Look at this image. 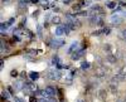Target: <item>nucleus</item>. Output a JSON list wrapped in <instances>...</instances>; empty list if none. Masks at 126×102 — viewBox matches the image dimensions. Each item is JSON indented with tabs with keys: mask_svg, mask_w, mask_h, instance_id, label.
Listing matches in <instances>:
<instances>
[{
	"mask_svg": "<svg viewBox=\"0 0 126 102\" xmlns=\"http://www.w3.org/2000/svg\"><path fill=\"white\" fill-rule=\"evenodd\" d=\"M44 91H46L47 95H48V98H49V97H54V95H56V89H54L53 87H50V86H48Z\"/></svg>",
	"mask_w": 126,
	"mask_h": 102,
	"instance_id": "obj_7",
	"label": "nucleus"
},
{
	"mask_svg": "<svg viewBox=\"0 0 126 102\" xmlns=\"http://www.w3.org/2000/svg\"><path fill=\"white\" fill-rule=\"evenodd\" d=\"M110 88H111V91H112V93H116V92H117V88L115 87V85H113V83H111Z\"/></svg>",
	"mask_w": 126,
	"mask_h": 102,
	"instance_id": "obj_18",
	"label": "nucleus"
},
{
	"mask_svg": "<svg viewBox=\"0 0 126 102\" xmlns=\"http://www.w3.org/2000/svg\"><path fill=\"white\" fill-rule=\"evenodd\" d=\"M96 76L97 77H105V76H106V72H105L102 68H100V69L96 71Z\"/></svg>",
	"mask_w": 126,
	"mask_h": 102,
	"instance_id": "obj_10",
	"label": "nucleus"
},
{
	"mask_svg": "<svg viewBox=\"0 0 126 102\" xmlns=\"http://www.w3.org/2000/svg\"><path fill=\"white\" fill-rule=\"evenodd\" d=\"M110 22H111L112 25H120V24L122 23V15H121V13H115V14H112L111 18H110Z\"/></svg>",
	"mask_w": 126,
	"mask_h": 102,
	"instance_id": "obj_1",
	"label": "nucleus"
},
{
	"mask_svg": "<svg viewBox=\"0 0 126 102\" xmlns=\"http://www.w3.org/2000/svg\"><path fill=\"white\" fill-rule=\"evenodd\" d=\"M48 44L53 49H58L62 45H64V40H63V39H50L49 42H48Z\"/></svg>",
	"mask_w": 126,
	"mask_h": 102,
	"instance_id": "obj_3",
	"label": "nucleus"
},
{
	"mask_svg": "<svg viewBox=\"0 0 126 102\" xmlns=\"http://www.w3.org/2000/svg\"><path fill=\"white\" fill-rule=\"evenodd\" d=\"M15 102H23V100H22V98H18V97H15Z\"/></svg>",
	"mask_w": 126,
	"mask_h": 102,
	"instance_id": "obj_27",
	"label": "nucleus"
},
{
	"mask_svg": "<svg viewBox=\"0 0 126 102\" xmlns=\"http://www.w3.org/2000/svg\"><path fill=\"white\" fill-rule=\"evenodd\" d=\"M52 23L53 24H59L61 23V18L59 16H53L52 18Z\"/></svg>",
	"mask_w": 126,
	"mask_h": 102,
	"instance_id": "obj_13",
	"label": "nucleus"
},
{
	"mask_svg": "<svg viewBox=\"0 0 126 102\" xmlns=\"http://www.w3.org/2000/svg\"><path fill=\"white\" fill-rule=\"evenodd\" d=\"M24 87H25V85H24V82L23 81H15V83H14V88L15 89H24Z\"/></svg>",
	"mask_w": 126,
	"mask_h": 102,
	"instance_id": "obj_8",
	"label": "nucleus"
},
{
	"mask_svg": "<svg viewBox=\"0 0 126 102\" xmlns=\"http://www.w3.org/2000/svg\"><path fill=\"white\" fill-rule=\"evenodd\" d=\"M98 96H100V98H101V100H106V96H107L106 91H105V89H101L100 92H98Z\"/></svg>",
	"mask_w": 126,
	"mask_h": 102,
	"instance_id": "obj_12",
	"label": "nucleus"
},
{
	"mask_svg": "<svg viewBox=\"0 0 126 102\" xmlns=\"http://www.w3.org/2000/svg\"><path fill=\"white\" fill-rule=\"evenodd\" d=\"M106 6H107L109 9H113V8H116V1H110V3H107V4H106Z\"/></svg>",
	"mask_w": 126,
	"mask_h": 102,
	"instance_id": "obj_14",
	"label": "nucleus"
},
{
	"mask_svg": "<svg viewBox=\"0 0 126 102\" xmlns=\"http://www.w3.org/2000/svg\"><path fill=\"white\" fill-rule=\"evenodd\" d=\"M54 34H56L57 37H61V35H63V34H66L64 25H58V27L56 28V30H54Z\"/></svg>",
	"mask_w": 126,
	"mask_h": 102,
	"instance_id": "obj_5",
	"label": "nucleus"
},
{
	"mask_svg": "<svg viewBox=\"0 0 126 102\" xmlns=\"http://www.w3.org/2000/svg\"><path fill=\"white\" fill-rule=\"evenodd\" d=\"M77 102H83V101L82 100H77Z\"/></svg>",
	"mask_w": 126,
	"mask_h": 102,
	"instance_id": "obj_28",
	"label": "nucleus"
},
{
	"mask_svg": "<svg viewBox=\"0 0 126 102\" xmlns=\"http://www.w3.org/2000/svg\"><path fill=\"white\" fill-rule=\"evenodd\" d=\"M107 60H109L111 64H113V63H116V57L112 56V54H109L107 56Z\"/></svg>",
	"mask_w": 126,
	"mask_h": 102,
	"instance_id": "obj_11",
	"label": "nucleus"
},
{
	"mask_svg": "<svg viewBox=\"0 0 126 102\" xmlns=\"http://www.w3.org/2000/svg\"><path fill=\"white\" fill-rule=\"evenodd\" d=\"M13 23H14V19L12 18V19H10V20H9V22H8V25H12Z\"/></svg>",
	"mask_w": 126,
	"mask_h": 102,
	"instance_id": "obj_26",
	"label": "nucleus"
},
{
	"mask_svg": "<svg viewBox=\"0 0 126 102\" xmlns=\"http://www.w3.org/2000/svg\"><path fill=\"white\" fill-rule=\"evenodd\" d=\"M1 96H3V97H5V98H9V97H10V95L6 92V91H3V92H1Z\"/></svg>",
	"mask_w": 126,
	"mask_h": 102,
	"instance_id": "obj_19",
	"label": "nucleus"
},
{
	"mask_svg": "<svg viewBox=\"0 0 126 102\" xmlns=\"http://www.w3.org/2000/svg\"><path fill=\"white\" fill-rule=\"evenodd\" d=\"M90 67V64L87 63V62H83L82 63V69H86V68H88Z\"/></svg>",
	"mask_w": 126,
	"mask_h": 102,
	"instance_id": "obj_20",
	"label": "nucleus"
},
{
	"mask_svg": "<svg viewBox=\"0 0 126 102\" xmlns=\"http://www.w3.org/2000/svg\"><path fill=\"white\" fill-rule=\"evenodd\" d=\"M39 102H49V101H48V98L42 97V98H39Z\"/></svg>",
	"mask_w": 126,
	"mask_h": 102,
	"instance_id": "obj_23",
	"label": "nucleus"
},
{
	"mask_svg": "<svg viewBox=\"0 0 126 102\" xmlns=\"http://www.w3.org/2000/svg\"><path fill=\"white\" fill-rule=\"evenodd\" d=\"M38 77H39V74H38L37 72H32V73H30V78L33 79V81H34V79H38Z\"/></svg>",
	"mask_w": 126,
	"mask_h": 102,
	"instance_id": "obj_16",
	"label": "nucleus"
},
{
	"mask_svg": "<svg viewBox=\"0 0 126 102\" xmlns=\"http://www.w3.org/2000/svg\"><path fill=\"white\" fill-rule=\"evenodd\" d=\"M48 101H49V102H57V100H56L54 97H49V98H48Z\"/></svg>",
	"mask_w": 126,
	"mask_h": 102,
	"instance_id": "obj_25",
	"label": "nucleus"
},
{
	"mask_svg": "<svg viewBox=\"0 0 126 102\" xmlns=\"http://www.w3.org/2000/svg\"><path fill=\"white\" fill-rule=\"evenodd\" d=\"M75 49H78V42H73L72 43V45L68 49V53H73V50H75Z\"/></svg>",
	"mask_w": 126,
	"mask_h": 102,
	"instance_id": "obj_9",
	"label": "nucleus"
},
{
	"mask_svg": "<svg viewBox=\"0 0 126 102\" xmlns=\"http://www.w3.org/2000/svg\"><path fill=\"white\" fill-rule=\"evenodd\" d=\"M83 54H85V49H78L76 53L72 54V59H73V60H77V59H79Z\"/></svg>",
	"mask_w": 126,
	"mask_h": 102,
	"instance_id": "obj_6",
	"label": "nucleus"
},
{
	"mask_svg": "<svg viewBox=\"0 0 126 102\" xmlns=\"http://www.w3.org/2000/svg\"><path fill=\"white\" fill-rule=\"evenodd\" d=\"M48 77L53 81H59L61 79V71L56 69V68H52L48 71Z\"/></svg>",
	"mask_w": 126,
	"mask_h": 102,
	"instance_id": "obj_2",
	"label": "nucleus"
},
{
	"mask_svg": "<svg viewBox=\"0 0 126 102\" xmlns=\"http://www.w3.org/2000/svg\"><path fill=\"white\" fill-rule=\"evenodd\" d=\"M38 35H39V37H42V27H40V25L38 27Z\"/></svg>",
	"mask_w": 126,
	"mask_h": 102,
	"instance_id": "obj_24",
	"label": "nucleus"
},
{
	"mask_svg": "<svg viewBox=\"0 0 126 102\" xmlns=\"http://www.w3.org/2000/svg\"><path fill=\"white\" fill-rule=\"evenodd\" d=\"M120 38H122L124 40H126V29H124L122 32L120 33Z\"/></svg>",
	"mask_w": 126,
	"mask_h": 102,
	"instance_id": "obj_17",
	"label": "nucleus"
},
{
	"mask_svg": "<svg viewBox=\"0 0 126 102\" xmlns=\"http://www.w3.org/2000/svg\"><path fill=\"white\" fill-rule=\"evenodd\" d=\"M10 74H12V77H16L18 76V71H15V69L12 71V73H10Z\"/></svg>",
	"mask_w": 126,
	"mask_h": 102,
	"instance_id": "obj_21",
	"label": "nucleus"
},
{
	"mask_svg": "<svg viewBox=\"0 0 126 102\" xmlns=\"http://www.w3.org/2000/svg\"><path fill=\"white\" fill-rule=\"evenodd\" d=\"M90 23L91 24H98V25H103V20H102V18L101 16H98V15H93V16H91L90 18Z\"/></svg>",
	"mask_w": 126,
	"mask_h": 102,
	"instance_id": "obj_4",
	"label": "nucleus"
},
{
	"mask_svg": "<svg viewBox=\"0 0 126 102\" xmlns=\"http://www.w3.org/2000/svg\"><path fill=\"white\" fill-rule=\"evenodd\" d=\"M110 32H111V29H110V28H103V29L101 30V34H106V35H109Z\"/></svg>",
	"mask_w": 126,
	"mask_h": 102,
	"instance_id": "obj_15",
	"label": "nucleus"
},
{
	"mask_svg": "<svg viewBox=\"0 0 126 102\" xmlns=\"http://www.w3.org/2000/svg\"><path fill=\"white\" fill-rule=\"evenodd\" d=\"M42 4H43V6H48V0H42Z\"/></svg>",
	"mask_w": 126,
	"mask_h": 102,
	"instance_id": "obj_22",
	"label": "nucleus"
}]
</instances>
